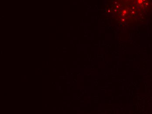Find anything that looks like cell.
Listing matches in <instances>:
<instances>
[{
  "instance_id": "obj_1",
  "label": "cell",
  "mask_w": 152,
  "mask_h": 114,
  "mask_svg": "<svg viewBox=\"0 0 152 114\" xmlns=\"http://www.w3.org/2000/svg\"><path fill=\"white\" fill-rule=\"evenodd\" d=\"M142 2V0H139V1H138V2H139V3L140 4Z\"/></svg>"
}]
</instances>
